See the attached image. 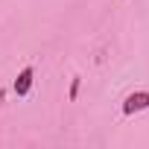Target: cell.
<instances>
[{
  "label": "cell",
  "mask_w": 149,
  "mask_h": 149,
  "mask_svg": "<svg viewBox=\"0 0 149 149\" xmlns=\"http://www.w3.org/2000/svg\"><path fill=\"white\" fill-rule=\"evenodd\" d=\"M149 108V91H134L123 100V114H137Z\"/></svg>",
  "instance_id": "obj_1"
},
{
  "label": "cell",
  "mask_w": 149,
  "mask_h": 149,
  "mask_svg": "<svg viewBox=\"0 0 149 149\" xmlns=\"http://www.w3.org/2000/svg\"><path fill=\"white\" fill-rule=\"evenodd\" d=\"M32 79H35V70H32V67H24V70L18 73V79H15V94H18V97H26L29 88H32Z\"/></svg>",
  "instance_id": "obj_2"
},
{
  "label": "cell",
  "mask_w": 149,
  "mask_h": 149,
  "mask_svg": "<svg viewBox=\"0 0 149 149\" xmlns=\"http://www.w3.org/2000/svg\"><path fill=\"white\" fill-rule=\"evenodd\" d=\"M76 97H79V76L70 82V100H76Z\"/></svg>",
  "instance_id": "obj_3"
},
{
  "label": "cell",
  "mask_w": 149,
  "mask_h": 149,
  "mask_svg": "<svg viewBox=\"0 0 149 149\" xmlns=\"http://www.w3.org/2000/svg\"><path fill=\"white\" fill-rule=\"evenodd\" d=\"M0 102H3V91H0Z\"/></svg>",
  "instance_id": "obj_4"
}]
</instances>
